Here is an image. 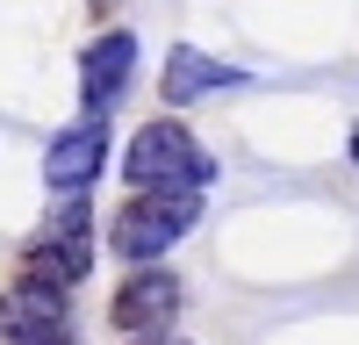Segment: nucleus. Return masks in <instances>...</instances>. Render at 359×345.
Segmentation results:
<instances>
[{
  "label": "nucleus",
  "mask_w": 359,
  "mask_h": 345,
  "mask_svg": "<svg viewBox=\"0 0 359 345\" xmlns=\"http://www.w3.org/2000/svg\"><path fill=\"white\" fill-rule=\"evenodd\" d=\"M194 223H201V194L144 187V194H130L123 209H115L108 245H115V259H130V266H165V252L187 238Z\"/></svg>",
  "instance_id": "1"
},
{
  "label": "nucleus",
  "mask_w": 359,
  "mask_h": 345,
  "mask_svg": "<svg viewBox=\"0 0 359 345\" xmlns=\"http://www.w3.org/2000/svg\"><path fill=\"white\" fill-rule=\"evenodd\" d=\"M22 273L43 288H65V295L94 273V209H86V194H65L36 223V238L22 245Z\"/></svg>",
  "instance_id": "3"
},
{
  "label": "nucleus",
  "mask_w": 359,
  "mask_h": 345,
  "mask_svg": "<svg viewBox=\"0 0 359 345\" xmlns=\"http://www.w3.org/2000/svg\"><path fill=\"white\" fill-rule=\"evenodd\" d=\"M180 273H165V266H137V273H123V288L108 295V324L123 331V338H165L172 324H180Z\"/></svg>",
  "instance_id": "4"
},
{
  "label": "nucleus",
  "mask_w": 359,
  "mask_h": 345,
  "mask_svg": "<svg viewBox=\"0 0 359 345\" xmlns=\"http://www.w3.org/2000/svg\"><path fill=\"white\" fill-rule=\"evenodd\" d=\"M65 331V288H43V280H8L0 288V345H22V338H50Z\"/></svg>",
  "instance_id": "7"
},
{
  "label": "nucleus",
  "mask_w": 359,
  "mask_h": 345,
  "mask_svg": "<svg viewBox=\"0 0 359 345\" xmlns=\"http://www.w3.org/2000/svg\"><path fill=\"white\" fill-rule=\"evenodd\" d=\"M130 345H187V338H130Z\"/></svg>",
  "instance_id": "10"
},
{
  "label": "nucleus",
  "mask_w": 359,
  "mask_h": 345,
  "mask_svg": "<svg viewBox=\"0 0 359 345\" xmlns=\"http://www.w3.org/2000/svg\"><path fill=\"white\" fill-rule=\"evenodd\" d=\"M216 86H245V72H237V65H216V58L194 50V43H172L165 79H158V94H165L172 108H187V101H201V94H216Z\"/></svg>",
  "instance_id": "8"
},
{
  "label": "nucleus",
  "mask_w": 359,
  "mask_h": 345,
  "mask_svg": "<svg viewBox=\"0 0 359 345\" xmlns=\"http://www.w3.org/2000/svg\"><path fill=\"white\" fill-rule=\"evenodd\" d=\"M130 72H137V36L130 29H101V36L86 43V58H79V101H86V115L108 123V108L130 94Z\"/></svg>",
  "instance_id": "6"
},
{
  "label": "nucleus",
  "mask_w": 359,
  "mask_h": 345,
  "mask_svg": "<svg viewBox=\"0 0 359 345\" xmlns=\"http://www.w3.org/2000/svg\"><path fill=\"white\" fill-rule=\"evenodd\" d=\"M22 345H72V338H65V331H50V338H22Z\"/></svg>",
  "instance_id": "9"
},
{
  "label": "nucleus",
  "mask_w": 359,
  "mask_h": 345,
  "mask_svg": "<svg viewBox=\"0 0 359 345\" xmlns=\"http://www.w3.org/2000/svg\"><path fill=\"white\" fill-rule=\"evenodd\" d=\"M123 180L144 194V187H172V194H201L208 180H216V158L201 151V137L187 123H144L130 137V151H123Z\"/></svg>",
  "instance_id": "2"
},
{
  "label": "nucleus",
  "mask_w": 359,
  "mask_h": 345,
  "mask_svg": "<svg viewBox=\"0 0 359 345\" xmlns=\"http://www.w3.org/2000/svg\"><path fill=\"white\" fill-rule=\"evenodd\" d=\"M101 165H108V123H101V115H86V123L57 130L43 144V187L50 194H86L101 180Z\"/></svg>",
  "instance_id": "5"
}]
</instances>
